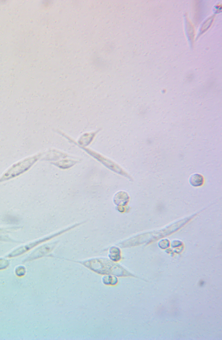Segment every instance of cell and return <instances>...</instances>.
<instances>
[{
    "instance_id": "4",
    "label": "cell",
    "mask_w": 222,
    "mask_h": 340,
    "mask_svg": "<svg viewBox=\"0 0 222 340\" xmlns=\"http://www.w3.org/2000/svg\"><path fill=\"white\" fill-rule=\"evenodd\" d=\"M109 257L111 260L113 262H117L120 259V250L116 247H112L109 251Z\"/></svg>"
},
{
    "instance_id": "6",
    "label": "cell",
    "mask_w": 222,
    "mask_h": 340,
    "mask_svg": "<svg viewBox=\"0 0 222 340\" xmlns=\"http://www.w3.org/2000/svg\"><path fill=\"white\" fill-rule=\"evenodd\" d=\"M25 268L22 267H20L16 269V274L18 276H24L25 275Z\"/></svg>"
},
{
    "instance_id": "5",
    "label": "cell",
    "mask_w": 222,
    "mask_h": 340,
    "mask_svg": "<svg viewBox=\"0 0 222 340\" xmlns=\"http://www.w3.org/2000/svg\"><path fill=\"white\" fill-rule=\"evenodd\" d=\"M118 279L115 276L107 275L105 276L102 279V282L105 285H116L117 284Z\"/></svg>"
},
{
    "instance_id": "2",
    "label": "cell",
    "mask_w": 222,
    "mask_h": 340,
    "mask_svg": "<svg viewBox=\"0 0 222 340\" xmlns=\"http://www.w3.org/2000/svg\"><path fill=\"white\" fill-rule=\"evenodd\" d=\"M56 243H52L49 245L43 246L37 250L33 254L31 255L30 259H34L39 258L40 257L44 256L45 255L51 252L54 248Z\"/></svg>"
},
{
    "instance_id": "1",
    "label": "cell",
    "mask_w": 222,
    "mask_h": 340,
    "mask_svg": "<svg viewBox=\"0 0 222 340\" xmlns=\"http://www.w3.org/2000/svg\"><path fill=\"white\" fill-rule=\"evenodd\" d=\"M75 262L82 264L98 274L115 276H129V274L123 267L107 259H92L81 262Z\"/></svg>"
},
{
    "instance_id": "7",
    "label": "cell",
    "mask_w": 222,
    "mask_h": 340,
    "mask_svg": "<svg viewBox=\"0 0 222 340\" xmlns=\"http://www.w3.org/2000/svg\"><path fill=\"white\" fill-rule=\"evenodd\" d=\"M8 264L9 263H8V261L6 260L0 259V270L7 268L8 267Z\"/></svg>"
},
{
    "instance_id": "3",
    "label": "cell",
    "mask_w": 222,
    "mask_h": 340,
    "mask_svg": "<svg viewBox=\"0 0 222 340\" xmlns=\"http://www.w3.org/2000/svg\"><path fill=\"white\" fill-rule=\"evenodd\" d=\"M203 177L199 174H193L190 179V183L193 186H200L203 183Z\"/></svg>"
}]
</instances>
